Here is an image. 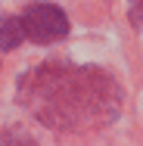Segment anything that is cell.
I'll return each instance as SVG.
<instances>
[{"instance_id":"obj_1","label":"cell","mask_w":143,"mask_h":146,"mask_svg":"<svg viewBox=\"0 0 143 146\" xmlns=\"http://www.w3.org/2000/svg\"><path fill=\"white\" fill-rule=\"evenodd\" d=\"M22 31L25 37H31L34 44H53L59 37H65L69 31V19L65 13L53 6V3H37L22 16Z\"/></svg>"},{"instance_id":"obj_2","label":"cell","mask_w":143,"mask_h":146,"mask_svg":"<svg viewBox=\"0 0 143 146\" xmlns=\"http://www.w3.org/2000/svg\"><path fill=\"white\" fill-rule=\"evenodd\" d=\"M22 37H25V31H22V19H3V22H0V50H13V47H19Z\"/></svg>"}]
</instances>
